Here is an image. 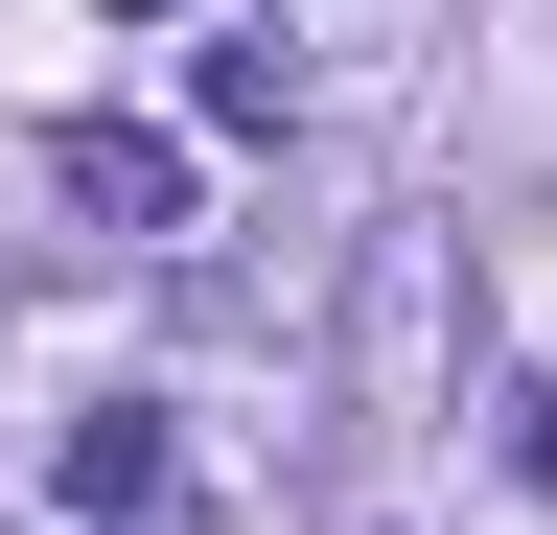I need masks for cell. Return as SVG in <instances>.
Masks as SVG:
<instances>
[{"label": "cell", "mask_w": 557, "mask_h": 535, "mask_svg": "<svg viewBox=\"0 0 557 535\" xmlns=\"http://www.w3.org/2000/svg\"><path fill=\"white\" fill-rule=\"evenodd\" d=\"M47 489H70V512H139V489H163V420H139V396H116V420H70Z\"/></svg>", "instance_id": "2"}, {"label": "cell", "mask_w": 557, "mask_h": 535, "mask_svg": "<svg viewBox=\"0 0 557 535\" xmlns=\"http://www.w3.org/2000/svg\"><path fill=\"white\" fill-rule=\"evenodd\" d=\"M116 24H186V0H116Z\"/></svg>", "instance_id": "5"}, {"label": "cell", "mask_w": 557, "mask_h": 535, "mask_svg": "<svg viewBox=\"0 0 557 535\" xmlns=\"http://www.w3.org/2000/svg\"><path fill=\"white\" fill-rule=\"evenodd\" d=\"M47 186H70L94 233H186V163L139 141V117H70V141H47Z\"/></svg>", "instance_id": "1"}, {"label": "cell", "mask_w": 557, "mask_h": 535, "mask_svg": "<svg viewBox=\"0 0 557 535\" xmlns=\"http://www.w3.org/2000/svg\"><path fill=\"white\" fill-rule=\"evenodd\" d=\"M302 47H442V0H302Z\"/></svg>", "instance_id": "4"}, {"label": "cell", "mask_w": 557, "mask_h": 535, "mask_svg": "<svg viewBox=\"0 0 557 535\" xmlns=\"http://www.w3.org/2000/svg\"><path fill=\"white\" fill-rule=\"evenodd\" d=\"M186 117H209V141H278V117H302V71H278V24H256V47H209V71H186Z\"/></svg>", "instance_id": "3"}]
</instances>
